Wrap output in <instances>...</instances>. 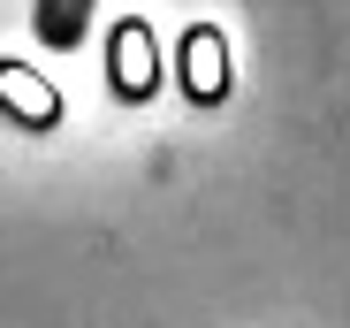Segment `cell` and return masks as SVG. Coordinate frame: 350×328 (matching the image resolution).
I'll use <instances>...</instances> for the list:
<instances>
[{"mask_svg": "<svg viewBox=\"0 0 350 328\" xmlns=\"http://www.w3.org/2000/svg\"><path fill=\"white\" fill-rule=\"evenodd\" d=\"M92 23V0H38V38L46 46H77Z\"/></svg>", "mask_w": 350, "mask_h": 328, "instance_id": "6da1fadb", "label": "cell"}]
</instances>
